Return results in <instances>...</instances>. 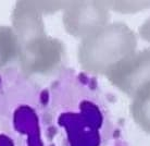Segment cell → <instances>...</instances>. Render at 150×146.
I'll return each instance as SVG.
<instances>
[{"label":"cell","mask_w":150,"mask_h":146,"mask_svg":"<svg viewBox=\"0 0 150 146\" xmlns=\"http://www.w3.org/2000/svg\"><path fill=\"white\" fill-rule=\"evenodd\" d=\"M0 146H48L42 92L16 69L0 73Z\"/></svg>","instance_id":"cell-1"},{"label":"cell","mask_w":150,"mask_h":146,"mask_svg":"<svg viewBox=\"0 0 150 146\" xmlns=\"http://www.w3.org/2000/svg\"><path fill=\"white\" fill-rule=\"evenodd\" d=\"M109 19V9L103 1L83 2L77 9L74 33L79 36H88L107 25Z\"/></svg>","instance_id":"cell-4"},{"label":"cell","mask_w":150,"mask_h":146,"mask_svg":"<svg viewBox=\"0 0 150 146\" xmlns=\"http://www.w3.org/2000/svg\"><path fill=\"white\" fill-rule=\"evenodd\" d=\"M137 37L123 22L108 23L83 39L79 62L87 72L105 75L119 61L135 53Z\"/></svg>","instance_id":"cell-2"},{"label":"cell","mask_w":150,"mask_h":146,"mask_svg":"<svg viewBox=\"0 0 150 146\" xmlns=\"http://www.w3.org/2000/svg\"><path fill=\"white\" fill-rule=\"evenodd\" d=\"M105 2V1H103ZM105 6L107 8H112L113 10L115 11H121L124 12V13H127V9L128 7L133 8V11H136V10H142V9H145V8H149L150 7V2H146V1H133V2H127V1H105Z\"/></svg>","instance_id":"cell-6"},{"label":"cell","mask_w":150,"mask_h":146,"mask_svg":"<svg viewBox=\"0 0 150 146\" xmlns=\"http://www.w3.org/2000/svg\"><path fill=\"white\" fill-rule=\"evenodd\" d=\"M105 75L112 85L133 98L150 84V47L122 59Z\"/></svg>","instance_id":"cell-3"},{"label":"cell","mask_w":150,"mask_h":146,"mask_svg":"<svg viewBox=\"0 0 150 146\" xmlns=\"http://www.w3.org/2000/svg\"><path fill=\"white\" fill-rule=\"evenodd\" d=\"M129 109L135 123L143 131L150 134V84L133 97Z\"/></svg>","instance_id":"cell-5"},{"label":"cell","mask_w":150,"mask_h":146,"mask_svg":"<svg viewBox=\"0 0 150 146\" xmlns=\"http://www.w3.org/2000/svg\"><path fill=\"white\" fill-rule=\"evenodd\" d=\"M138 32H139L140 37L150 43V18L148 20H146V21L140 25Z\"/></svg>","instance_id":"cell-7"}]
</instances>
